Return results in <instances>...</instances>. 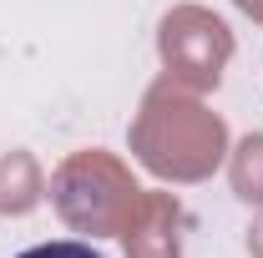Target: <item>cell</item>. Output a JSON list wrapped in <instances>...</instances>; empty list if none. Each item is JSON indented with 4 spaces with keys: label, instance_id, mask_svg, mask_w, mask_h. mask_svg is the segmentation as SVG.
Wrapping results in <instances>:
<instances>
[{
    "label": "cell",
    "instance_id": "obj_1",
    "mask_svg": "<svg viewBox=\"0 0 263 258\" xmlns=\"http://www.w3.org/2000/svg\"><path fill=\"white\" fill-rule=\"evenodd\" d=\"M132 152L162 182H202L228 157V127L197 101V91L162 76L147 86L142 112L132 117Z\"/></svg>",
    "mask_w": 263,
    "mask_h": 258
},
{
    "label": "cell",
    "instance_id": "obj_4",
    "mask_svg": "<svg viewBox=\"0 0 263 258\" xmlns=\"http://www.w3.org/2000/svg\"><path fill=\"white\" fill-rule=\"evenodd\" d=\"M117 238L127 258H182V202L172 193H142Z\"/></svg>",
    "mask_w": 263,
    "mask_h": 258
},
{
    "label": "cell",
    "instance_id": "obj_6",
    "mask_svg": "<svg viewBox=\"0 0 263 258\" xmlns=\"http://www.w3.org/2000/svg\"><path fill=\"white\" fill-rule=\"evenodd\" d=\"M228 177L243 202H263V132H248L228 152Z\"/></svg>",
    "mask_w": 263,
    "mask_h": 258
},
{
    "label": "cell",
    "instance_id": "obj_2",
    "mask_svg": "<svg viewBox=\"0 0 263 258\" xmlns=\"http://www.w3.org/2000/svg\"><path fill=\"white\" fill-rule=\"evenodd\" d=\"M142 188L132 182L127 162H117L111 152H71V157L51 172V208L61 213L66 228L76 233H91V238H106V233H122L137 208Z\"/></svg>",
    "mask_w": 263,
    "mask_h": 258
},
{
    "label": "cell",
    "instance_id": "obj_9",
    "mask_svg": "<svg viewBox=\"0 0 263 258\" xmlns=\"http://www.w3.org/2000/svg\"><path fill=\"white\" fill-rule=\"evenodd\" d=\"M233 5H238L243 15H253V21H258V26H263V0H233Z\"/></svg>",
    "mask_w": 263,
    "mask_h": 258
},
{
    "label": "cell",
    "instance_id": "obj_3",
    "mask_svg": "<svg viewBox=\"0 0 263 258\" xmlns=\"http://www.w3.org/2000/svg\"><path fill=\"white\" fill-rule=\"evenodd\" d=\"M157 56H162L167 81L187 91H218L233 61V31L208 5H172L157 26Z\"/></svg>",
    "mask_w": 263,
    "mask_h": 258
},
{
    "label": "cell",
    "instance_id": "obj_7",
    "mask_svg": "<svg viewBox=\"0 0 263 258\" xmlns=\"http://www.w3.org/2000/svg\"><path fill=\"white\" fill-rule=\"evenodd\" d=\"M15 258H101L91 243H76V238H61V243H41V248H26Z\"/></svg>",
    "mask_w": 263,
    "mask_h": 258
},
{
    "label": "cell",
    "instance_id": "obj_5",
    "mask_svg": "<svg viewBox=\"0 0 263 258\" xmlns=\"http://www.w3.org/2000/svg\"><path fill=\"white\" fill-rule=\"evenodd\" d=\"M41 202V172L31 152H10L0 157V213H26Z\"/></svg>",
    "mask_w": 263,
    "mask_h": 258
},
{
    "label": "cell",
    "instance_id": "obj_8",
    "mask_svg": "<svg viewBox=\"0 0 263 258\" xmlns=\"http://www.w3.org/2000/svg\"><path fill=\"white\" fill-rule=\"evenodd\" d=\"M248 253H253V258H263V218L248 228Z\"/></svg>",
    "mask_w": 263,
    "mask_h": 258
}]
</instances>
